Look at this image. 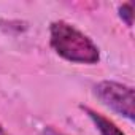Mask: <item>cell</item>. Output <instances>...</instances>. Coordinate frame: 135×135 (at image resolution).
I'll use <instances>...</instances> for the list:
<instances>
[{
    "label": "cell",
    "instance_id": "6",
    "mask_svg": "<svg viewBox=\"0 0 135 135\" xmlns=\"http://www.w3.org/2000/svg\"><path fill=\"white\" fill-rule=\"evenodd\" d=\"M0 135H11V133H10V132L2 126V124H0Z\"/></svg>",
    "mask_w": 135,
    "mask_h": 135
},
{
    "label": "cell",
    "instance_id": "2",
    "mask_svg": "<svg viewBox=\"0 0 135 135\" xmlns=\"http://www.w3.org/2000/svg\"><path fill=\"white\" fill-rule=\"evenodd\" d=\"M94 94L111 111H114L116 114H119L129 121H133V118H135V94H133L132 86H127L119 81L103 80L94 86Z\"/></svg>",
    "mask_w": 135,
    "mask_h": 135
},
{
    "label": "cell",
    "instance_id": "4",
    "mask_svg": "<svg viewBox=\"0 0 135 135\" xmlns=\"http://www.w3.org/2000/svg\"><path fill=\"white\" fill-rule=\"evenodd\" d=\"M118 15L122 19V22H126L127 27L133 26V3L132 2H126L118 8Z\"/></svg>",
    "mask_w": 135,
    "mask_h": 135
},
{
    "label": "cell",
    "instance_id": "1",
    "mask_svg": "<svg viewBox=\"0 0 135 135\" xmlns=\"http://www.w3.org/2000/svg\"><path fill=\"white\" fill-rule=\"evenodd\" d=\"M49 45L67 62L95 65L100 62V49L94 40L67 21H54L49 26Z\"/></svg>",
    "mask_w": 135,
    "mask_h": 135
},
{
    "label": "cell",
    "instance_id": "3",
    "mask_svg": "<svg viewBox=\"0 0 135 135\" xmlns=\"http://www.w3.org/2000/svg\"><path fill=\"white\" fill-rule=\"evenodd\" d=\"M81 110L84 111V114L92 121V124L95 126V129L100 132V135H126L111 119H108L105 114L89 108V107H81Z\"/></svg>",
    "mask_w": 135,
    "mask_h": 135
},
{
    "label": "cell",
    "instance_id": "5",
    "mask_svg": "<svg viewBox=\"0 0 135 135\" xmlns=\"http://www.w3.org/2000/svg\"><path fill=\"white\" fill-rule=\"evenodd\" d=\"M43 135H65L64 132H60V130H57V129H54L52 126H46L45 129H43V132H41Z\"/></svg>",
    "mask_w": 135,
    "mask_h": 135
}]
</instances>
